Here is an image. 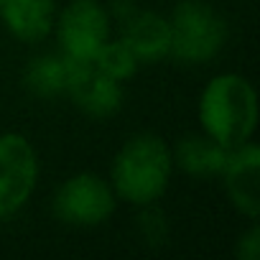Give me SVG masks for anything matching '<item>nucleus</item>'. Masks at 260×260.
<instances>
[{
	"label": "nucleus",
	"mask_w": 260,
	"mask_h": 260,
	"mask_svg": "<svg viewBox=\"0 0 260 260\" xmlns=\"http://www.w3.org/2000/svg\"><path fill=\"white\" fill-rule=\"evenodd\" d=\"M138 214H136V235L141 237V242L146 247H164L171 237V224H169V217L166 212L156 204H146V207H136Z\"/></svg>",
	"instance_id": "4468645a"
},
{
	"label": "nucleus",
	"mask_w": 260,
	"mask_h": 260,
	"mask_svg": "<svg viewBox=\"0 0 260 260\" xmlns=\"http://www.w3.org/2000/svg\"><path fill=\"white\" fill-rule=\"evenodd\" d=\"M219 181L230 207L240 217L247 222L260 217V148L255 141L230 148Z\"/></svg>",
	"instance_id": "0eeeda50"
},
{
	"label": "nucleus",
	"mask_w": 260,
	"mask_h": 260,
	"mask_svg": "<svg viewBox=\"0 0 260 260\" xmlns=\"http://www.w3.org/2000/svg\"><path fill=\"white\" fill-rule=\"evenodd\" d=\"M120 39L136 54L138 64H158L171 56V26L169 16L151 8H133L122 16Z\"/></svg>",
	"instance_id": "1a4fd4ad"
},
{
	"label": "nucleus",
	"mask_w": 260,
	"mask_h": 260,
	"mask_svg": "<svg viewBox=\"0 0 260 260\" xmlns=\"http://www.w3.org/2000/svg\"><path fill=\"white\" fill-rule=\"evenodd\" d=\"M67 100L92 120H110L122 110L125 84L107 77L94 64H74L67 87Z\"/></svg>",
	"instance_id": "6e6552de"
},
{
	"label": "nucleus",
	"mask_w": 260,
	"mask_h": 260,
	"mask_svg": "<svg viewBox=\"0 0 260 260\" xmlns=\"http://www.w3.org/2000/svg\"><path fill=\"white\" fill-rule=\"evenodd\" d=\"M117 197L107 176L97 171H77L67 176L51 194V214L59 224L74 230H94L112 219Z\"/></svg>",
	"instance_id": "20e7f679"
},
{
	"label": "nucleus",
	"mask_w": 260,
	"mask_h": 260,
	"mask_svg": "<svg viewBox=\"0 0 260 260\" xmlns=\"http://www.w3.org/2000/svg\"><path fill=\"white\" fill-rule=\"evenodd\" d=\"M41 158L31 138L16 130L0 133V219L16 217L36 194Z\"/></svg>",
	"instance_id": "423d86ee"
},
{
	"label": "nucleus",
	"mask_w": 260,
	"mask_h": 260,
	"mask_svg": "<svg viewBox=\"0 0 260 260\" xmlns=\"http://www.w3.org/2000/svg\"><path fill=\"white\" fill-rule=\"evenodd\" d=\"M72 61L61 51H46L34 56L23 69V89L36 100H56L67 97V87L72 79Z\"/></svg>",
	"instance_id": "f8f14e48"
},
{
	"label": "nucleus",
	"mask_w": 260,
	"mask_h": 260,
	"mask_svg": "<svg viewBox=\"0 0 260 260\" xmlns=\"http://www.w3.org/2000/svg\"><path fill=\"white\" fill-rule=\"evenodd\" d=\"M92 64H94L100 72H105L107 77L117 79L120 84H127L130 79L138 74V69H141L136 54L127 49V44H125L120 36H117V39H107Z\"/></svg>",
	"instance_id": "ddd939ff"
},
{
	"label": "nucleus",
	"mask_w": 260,
	"mask_h": 260,
	"mask_svg": "<svg viewBox=\"0 0 260 260\" xmlns=\"http://www.w3.org/2000/svg\"><path fill=\"white\" fill-rule=\"evenodd\" d=\"M171 56L186 67L212 64L230 41V23L209 0H179L169 13Z\"/></svg>",
	"instance_id": "7ed1b4c3"
},
{
	"label": "nucleus",
	"mask_w": 260,
	"mask_h": 260,
	"mask_svg": "<svg viewBox=\"0 0 260 260\" xmlns=\"http://www.w3.org/2000/svg\"><path fill=\"white\" fill-rule=\"evenodd\" d=\"M174 174L176 169L171 158V143L153 130H141L127 136L115 151L107 181L117 202L146 207L166 197Z\"/></svg>",
	"instance_id": "f257e3e1"
},
{
	"label": "nucleus",
	"mask_w": 260,
	"mask_h": 260,
	"mask_svg": "<svg viewBox=\"0 0 260 260\" xmlns=\"http://www.w3.org/2000/svg\"><path fill=\"white\" fill-rule=\"evenodd\" d=\"M56 0H0V23L21 44H41L54 34Z\"/></svg>",
	"instance_id": "9d476101"
},
{
	"label": "nucleus",
	"mask_w": 260,
	"mask_h": 260,
	"mask_svg": "<svg viewBox=\"0 0 260 260\" xmlns=\"http://www.w3.org/2000/svg\"><path fill=\"white\" fill-rule=\"evenodd\" d=\"M227 153H230V148L219 146L207 133H202V130L184 133L171 146L174 169L181 171L189 179H197V181L219 179V174L224 169V161H227Z\"/></svg>",
	"instance_id": "9b49d317"
},
{
	"label": "nucleus",
	"mask_w": 260,
	"mask_h": 260,
	"mask_svg": "<svg viewBox=\"0 0 260 260\" xmlns=\"http://www.w3.org/2000/svg\"><path fill=\"white\" fill-rule=\"evenodd\" d=\"M199 130L224 148L242 146L257 130V92L252 82L237 72L212 77L197 100Z\"/></svg>",
	"instance_id": "f03ea898"
},
{
	"label": "nucleus",
	"mask_w": 260,
	"mask_h": 260,
	"mask_svg": "<svg viewBox=\"0 0 260 260\" xmlns=\"http://www.w3.org/2000/svg\"><path fill=\"white\" fill-rule=\"evenodd\" d=\"M232 255L237 260H257L260 257V227H257V219H250L247 230H242L237 235Z\"/></svg>",
	"instance_id": "2eb2a0df"
},
{
	"label": "nucleus",
	"mask_w": 260,
	"mask_h": 260,
	"mask_svg": "<svg viewBox=\"0 0 260 260\" xmlns=\"http://www.w3.org/2000/svg\"><path fill=\"white\" fill-rule=\"evenodd\" d=\"M54 34L69 61L92 64L105 41L112 39V13L100 0H69L56 13Z\"/></svg>",
	"instance_id": "39448f33"
}]
</instances>
